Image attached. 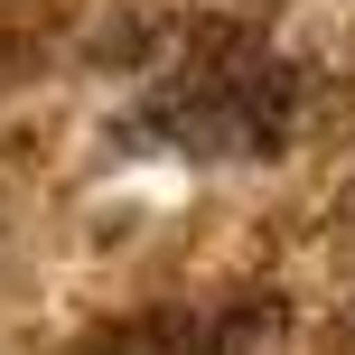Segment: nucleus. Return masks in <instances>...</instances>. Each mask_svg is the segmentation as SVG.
Segmentation results:
<instances>
[{
    "label": "nucleus",
    "mask_w": 355,
    "mask_h": 355,
    "mask_svg": "<svg viewBox=\"0 0 355 355\" xmlns=\"http://www.w3.org/2000/svg\"><path fill=\"white\" fill-rule=\"evenodd\" d=\"M290 131H300V75L252 28H196L187 56L150 75L122 141L168 159H271L290 150Z\"/></svg>",
    "instance_id": "nucleus-1"
}]
</instances>
